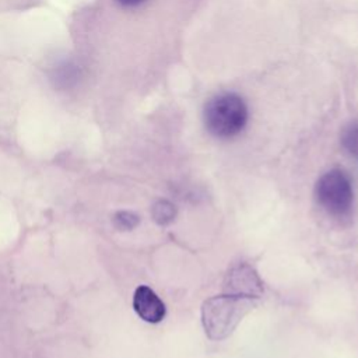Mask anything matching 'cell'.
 I'll return each mask as SVG.
<instances>
[{
	"label": "cell",
	"mask_w": 358,
	"mask_h": 358,
	"mask_svg": "<svg viewBox=\"0 0 358 358\" xmlns=\"http://www.w3.org/2000/svg\"><path fill=\"white\" fill-rule=\"evenodd\" d=\"M316 199L319 204L334 217H345L350 214L354 192L350 178L340 169L326 172L316 183Z\"/></svg>",
	"instance_id": "3"
},
{
	"label": "cell",
	"mask_w": 358,
	"mask_h": 358,
	"mask_svg": "<svg viewBox=\"0 0 358 358\" xmlns=\"http://www.w3.org/2000/svg\"><path fill=\"white\" fill-rule=\"evenodd\" d=\"M252 308V299L232 294L207 299L201 308V322L211 340L227 338Z\"/></svg>",
	"instance_id": "2"
},
{
	"label": "cell",
	"mask_w": 358,
	"mask_h": 358,
	"mask_svg": "<svg viewBox=\"0 0 358 358\" xmlns=\"http://www.w3.org/2000/svg\"><path fill=\"white\" fill-rule=\"evenodd\" d=\"M249 113V105L242 94L234 90H222L204 103L203 122L211 136L232 138L246 127Z\"/></svg>",
	"instance_id": "1"
},
{
	"label": "cell",
	"mask_w": 358,
	"mask_h": 358,
	"mask_svg": "<svg viewBox=\"0 0 358 358\" xmlns=\"http://www.w3.org/2000/svg\"><path fill=\"white\" fill-rule=\"evenodd\" d=\"M136 313L148 323H158L165 316V305L159 296L147 285H140L133 295Z\"/></svg>",
	"instance_id": "5"
},
{
	"label": "cell",
	"mask_w": 358,
	"mask_h": 358,
	"mask_svg": "<svg viewBox=\"0 0 358 358\" xmlns=\"http://www.w3.org/2000/svg\"><path fill=\"white\" fill-rule=\"evenodd\" d=\"M120 7L123 8H131L136 6H140L141 3H144L145 0H115Z\"/></svg>",
	"instance_id": "9"
},
{
	"label": "cell",
	"mask_w": 358,
	"mask_h": 358,
	"mask_svg": "<svg viewBox=\"0 0 358 358\" xmlns=\"http://www.w3.org/2000/svg\"><path fill=\"white\" fill-rule=\"evenodd\" d=\"M341 145L344 150L358 159V123H350L341 133Z\"/></svg>",
	"instance_id": "6"
},
{
	"label": "cell",
	"mask_w": 358,
	"mask_h": 358,
	"mask_svg": "<svg viewBox=\"0 0 358 358\" xmlns=\"http://www.w3.org/2000/svg\"><path fill=\"white\" fill-rule=\"evenodd\" d=\"M138 222V217L134 215L133 213H127V211H123V213H119L116 215V225L119 228H123V229H130L133 227H136Z\"/></svg>",
	"instance_id": "8"
},
{
	"label": "cell",
	"mask_w": 358,
	"mask_h": 358,
	"mask_svg": "<svg viewBox=\"0 0 358 358\" xmlns=\"http://www.w3.org/2000/svg\"><path fill=\"white\" fill-rule=\"evenodd\" d=\"M227 294L243 296V298H257L263 292V282L256 273V270L246 264L239 263L234 266L225 275L224 281Z\"/></svg>",
	"instance_id": "4"
},
{
	"label": "cell",
	"mask_w": 358,
	"mask_h": 358,
	"mask_svg": "<svg viewBox=\"0 0 358 358\" xmlns=\"http://www.w3.org/2000/svg\"><path fill=\"white\" fill-rule=\"evenodd\" d=\"M175 215H176L175 206L166 200H159L152 207V217L161 225H165L173 221Z\"/></svg>",
	"instance_id": "7"
}]
</instances>
